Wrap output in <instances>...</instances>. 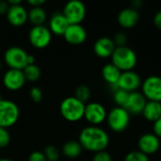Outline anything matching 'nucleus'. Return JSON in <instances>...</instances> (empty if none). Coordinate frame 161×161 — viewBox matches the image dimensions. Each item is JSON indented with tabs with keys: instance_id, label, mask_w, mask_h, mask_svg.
Segmentation results:
<instances>
[{
	"instance_id": "obj_1",
	"label": "nucleus",
	"mask_w": 161,
	"mask_h": 161,
	"mask_svg": "<svg viewBox=\"0 0 161 161\" xmlns=\"http://www.w3.org/2000/svg\"><path fill=\"white\" fill-rule=\"evenodd\" d=\"M78 142L83 149L95 154L106 151L109 144V136L103 128L89 125L81 130Z\"/></svg>"
},
{
	"instance_id": "obj_2",
	"label": "nucleus",
	"mask_w": 161,
	"mask_h": 161,
	"mask_svg": "<svg viewBox=\"0 0 161 161\" xmlns=\"http://www.w3.org/2000/svg\"><path fill=\"white\" fill-rule=\"evenodd\" d=\"M111 63L121 72L133 71L138 63V56L136 52L127 45L116 47L111 56Z\"/></svg>"
},
{
	"instance_id": "obj_3",
	"label": "nucleus",
	"mask_w": 161,
	"mask_h": 161,
	"mask_svg": "<svg viewBox=\"0 0 161 161\" xmlns=\"http://www.w3.org/2000/svg\"><path fill=\"white\" fill-rule=\"evenodd\" d=\"M85 106L86 104H84L75 96H69L61 101L59 110L65 120L75 123L84 118Z\"/></svg>"
},
{
	"instance_id": "obj_4",
	"label": "nucleus",
	"mask_w": 161,
	"mask_h": 161,
	"mask_svg": "<svg viewBox=\"0 0 161 161\" xmlns=\"http://www.w3.org/2000/svg\"><path fill=\"white\" fill-rule=\"evenodd\" d=\"M130 116L131 115L125 108L115 107L108 113L106 121L110 130L121 133L127 129L130 124Z\"/></svg>"
},
{
	"instance_id": "obj_5",
	"label": "nucleus",
	"mask_w": 161,
	"mask_h": 161,
	"mask_svg": "<svg viewBox=\"0 0 161 161\" xmlns=\"http://www.w3.org/2000/svg\"><path fill=\"white\" fill-rule=\"evenodd\" d=\"M20 115V110L16 103L8 99L0 100V127L8 128L14 125Z\"/></svg>"
},
{
	"instance_id": "obj_6",
	"label": "nucleus",
	"mask_w": 161,
	"mask_h": 161,
	"mask_svg": "<svg viewBox=\"0 0 161 161\" xmlns=\"http://www.w3.org/2000/svg\"><path fill=\"white\" fill-rule=\"evenodd\" d=\"M28 54L19 46H11L4 53V61L9 69L24 70L27 65Z\"/></svg>"
},
{
	"instance_id": "obj_7",
	"label": "nucleus",
	"mask_w": 161,
	"mask_h": 161,
	"mask_svg": "<svg viewBox=\"0 0 161 161\" xmlns=\"http://www.w3.org/2000/svg\"><path fill=\"white\" fill-rule=\"evenodd\" d=\"M62 13L70 25H78L85 19L87 9L82 1L71 0L65 4Z\"/></svg>"
},
{
	"instance_id": "obj_8",
	"label": "nucleus",
	"mask_w": 161,
	"mask_h": 161,
	"mask_svg": "<svg viewBox=\"0 0 161 161\" xmlns=\"http://www.w3.org/2000/svg\"><path fill=\"white\" fill-rule=\"evenodd\" d=\"M28 40L31 45L37 49L47 47L52 41V33L48 26L34 25L28 33Z\"/></svg>"
},
{
	"instance_id": "obj_9",
	"label": "nucleus",
	"mask_w": 161,
	"mask_h": 161,
	"mask_svg": "<svg viewBox=\"0 0 161 161\" xmlns=\"http://www.w3.org/2000/svg\"><path fill=\"white\" fill-rule=\"evenodd\" d=\"M142 93L147 101L161 103V77L150 75L142 83Z\"/></svg>"
},
{
	"instance_id": "obj_10",
	"label": "nucleus",
	"mask_w": 161,
	"mask_h": 161,
	"mask_svg": "<svg viewBox=\"0 0 161 161\" xmlns=\"http://www.w3.org/2000/svg\"><path fill=\"white\" fill-rule=\"evenodd\" d=\"M107 116L105 107L98 102H91L85 106L84 118L91 125L98 126L107 120Z\"/></svg>"
},
{
	"instance_id": "obj_11",
	"label": "nucleus",
	"mask_w": 161,
	"mask_h": 161,
	"mask_svg": "<svg viewBox=\"0 0 161 161\" xmlns=\"http://www.w3.org/2000/svg\"><path fill=\"white\" fill-rule=\"evenodd\" d=\"M142 78L138 73L135 71H127L122 72L116 87L117 89L124 90L130 93L133 92H138V90L142 87Z\"/></svg>"
},
{
	"instance_id": "obj_12",
	"label": "nucleus",
	"mask_w": 161,
	"mask_h": 161,
	"mask_svg": "<svg viewBox=\"0 0 161 161\" xmlns=\"http://www.w3.org/2000/svg\"><path fill=\"white\" fill-rule=\"evenodd\" d=\"M139 151L146 156L157 154L160 149V139L154 133L142 134L138 141Z\"/></svg>"
},
{
	"instance_id": "obj_13",
	"label": "nucleus",
	"mask_w": 161,
	"mask_h": 161,
	"mask_svg": "<svg viewBox=\"0 0 161 161\" xmlns=\"http://www.w3.org/2000/svg\"><path fill=\"white\" fill-rule=\"evenodd\" d=\"M3 85L9 91H18L25 84V77L22 70L8 69L3 75Z\"/></svg>"
},
{
	"instance_id": "obj_14",
	"label": "nucleus",
	"mask_w": 161,
	"mask_h": 161,
	"mask_svg": "<svg viewBox=\"0 0 161 161\" xmlns=\"http://www.w3.org/2000/svg\"><path fill=\"white\" fill-rule=\"evenodd\" d=\"M87 30L81 25H69L65 33L63 34L64 40L73 45H79L87 40Z\"/></svg>"
},
{
	"instance_id": "obj_15",
	"label": "nucleus",
	"mask_w": 161,
	"mask_h": 161,
	"mask_svg": "<svg viewBox=\"0 0 161 161\" xmlns=\"http://www.w3.org/2000/svg\"><path fill=\"white\" fill-rule=\"evenodd\" d=\"M6 15L8 23L14 26L24 25L28 20V11L22 4L9 6Z\"/></svg>"
},
{
	"instance_id": "obj_16",
	"label": "nucleus",
	"mask_w": 161,
	"mask_h": 161,
	"mask_svg": "<svg viewBox=\"0 0 161 161\" xmlns=\"http://www.w3.org/2000/svg\"><path fill=\"white\" fill-rule=\"evenodd\" d=\"M147 103V99L140 92H133L129 93V97L125 108L130 115H140L142 113L143 108Z\"/></svg>"
},
{
	"instance_id": "obj_17",
	"label": "nucleus",
	"mask_w": 161,
	"mask_h": 161,
	"mask_svg": "<svg viewBox=\"0 0 161 161\" xmlns=\"http://www.w3.org/2000/svg\"><path fill=\"white\" fill-rule=\"evenodd\" d=\"M117 21L121 27L129 29L138 25L140 21V13L133 8H126L118 13Z\"/></svg>"
},
{
	"instance_id": "obj_18",
	"label": "nucleus",
	"mask_w": 161,
	"mask_h": 161,
	"mask_svg": "<svg viewBox=\"0 0 161 161\" xmlns=\"http://www.w3.org/2000/svg\"><path fill=\"white\" fill-rule=\"evenodd\" d=\"M116 45L111 38L102 37L99 38L93 44V52L94 54L101 58H111Z\"/></svg>"
},
{
	"instance_id": "obj_19",
	"label": "nucleus",
	"mask_w": 161,
	"mask_h": 161,
	"mask_svg": "<svg viewBox=\"0 0 161 161\" xmlns=\"http://www.w3.org/2000/svg\"><path fill=\"white\" fill-rule=\"evenodd\" d=\"M69 23L67 21V19L65 18V16L63 15L62 12H55L52 14L50 20H49V29L51 31V33L55 34V35H62L65 33L66 29L69 26Z\"/></svg>"
},
{
	"instance_id": "obj_20",
	"label": "nucleus",
	"mask_w": 161,
	"mask_h": 161,
	"mask_svg": "<svg viewBox=\"0 0 161 161\" xmlns=\"http://www.w3.org/2000/svg\"><path fill=\"white\" fill-rule=\"evenodd\" d=\"M102 77L103 79L109 84L111 87L114 88V91L117 89L116 85L119 81V78L121 76L122 72L112 63H108L106 65H104V67L102 68Z\"/></svg>"
},
{
	"instance_id": "obj_21",
	"label": "nucleus",
	"mask_w": 161,
	"mask_h": 161,
	"mask_svg": "<svg viewBox=\"0 0 161 161\" xmlns=\"http://www.w3.org/2000/svg\"><path fill=\"white\" fill-rule=\"evenodd\" d=\"M142 115L146 121L154 124L161 118V103L147 101Z\"/></svg>"
},
{
	"instance_id": "obj_22",
	"label": "nucleus",
	"mask_w": 161,
	"mask_h": 161,
	"mask_svg": "<svg viewBox=\"0 0 161 161\" xmlns=\"http://www.w3.org/2000/svg\"><path fill=\"white\" fill-rule=\"evenodd\" d=\"M82 151L83 148L78 141H68L62 146L63 155L70 159L78 158L81 155Z\"/></svg>"
},
{
	"instance_id": "obj_23",
	"label": "nucleus",
	"mask_w": 161,
	"mask_h": 161,
	"mask_svg": "<svg viewBox=\"0 0 161 161\" xmlns=\"http://www.w3.org/2000/svg\"><path fill=\"white\" fill-rule=\"evenodd\" d=\"M47 13L42 7H31L28 10V21L34 25H42L46 21Z\"/></svg>"
},
{
	"instance_id": "obj_24",
	"label": "nucleus",
	"mask_w": 161,
	"mask_h": 161,
	"mask_svg": "<svg viewBox=\"0 0 161 161\" xmlns=\"http://www.w3.org/2000/svg\"><path fill=\"white\" fill-rule=\"evenodd\" d=\"M23 73L26 81L35 82L41 77V70L36 64L26 65L25 68L23 70Z\"/></svg>"
},
{
	"instance_id": "obj_25",
	"label": "nucleus",
	"mask_w": 161,
	"mask_h": 161,
	"mask_svg": "<svg viewBox=\"0 0 161 161\" xmlns=\"http://www.w3.org/2000/svg\"><path fill=\"white\" fill-rule=\"evenodd\" d=\"M128 97H129V92L124 90L116 89L113 92V101L117 105V107L125 108L127 103Z\"/></svg>"
},
{
	"instance_id": "obj_26",
	"label": "nucleus",
	"mask_w": 161,
	"mask_h": 161,
	"mask_svg": "<svg viewBox=\"0 0 161 161\" xmlns=\"http://www.w3.org/2000/svg\"><path fill=\"white\" fill-rule=\"evenodd\" d=\"M91 95H92L91 89L86 85H80L75 91V97L80 100L81 102H83L84 104L90 100Z\"/></svg>"
},
{
	"instance_id": "obj_27",
	"label": "nucleus",
	"mask_w": 161,
	"mask_h": 161,
	"mask_svg": "<svg viewBox=\"0 0 161 161\" xmlns=\"http://www.w3.org/2000/svg\"><path fill=\"white\" fill-rule=\"evenodd\" d=\"M43 154L47 161H58L59 160V151L54 145H48L44 148Z\"/></svg>"
},
{
	"instance_id": "obj_28",
	"label": "nucleus",
	"mask_w": 161,
	"mask_h": 161,
	"mask_svg": "<svg viewBox=\"0 0 161 161\" xmlns=\"http://www.w3.org/2000/svg\"><path fill=\"white\" fill-rule=\"evenodd\" d=\"M124 161H150L149 157L144 155L143 153L137 151H131L125 157Z\"/></svg>"
},
{
	"instance_id": "obj_29",
	"label": "nucleus",
	"mask_w": 161,
	"mask_h": 161,
	"mask_svg": "<svg viewBox=\"0 0 161 161\" xmlns=\"http://www.w3.org/2000/svg\"><path fill=\"white\" fill-rule=\"evenodd\" d=\"M113 42L116 45V47H121V46H125L127 43V36L124 32H118L114 35L113 37Z\"/></svg>"
},
{
	"instance_id": "obj_30",
	"label": "nucleus",
	"mask_w": 161,
	"mask_h": 161,
	"mask_svg": "<svg viewBox=\"0 0 161 161\" xmlns=\"http://www.w3.org/2000/svg\"><path fill=\"white\" fill-rule=\"evenodd\" d=\"M10 135L8 129L0 127V148H4L9 144Z\"/></svg>"
},
{
	"instance_id": "obj_31",
	"label": "nucleus",
	"mask_w": 161,
	"mask_h": 161,
	"mask_svg": "<svg viewBox=\"0 0 161 161\" xmlns=\"http://www.w3.org/2000/svg\"><path fill=\"white\" fill-rule=\"evenodd\" d=\"M29 95H30V98L34 102L38 103V102H41L42 98V92L39 87H32L29 91Z\"/></svg>"
},
{
	"instance_id": "obj_32",
	"label": "nucleus",
	"mask_w": 161,
	"mask_h": 161,
	"mask_svg": "<svg viewBox=\"0 0 161 161\" xmlns=\"http://www.w3.org/2000/svg\"><path fill=\"white\" fill-rule=\"evenodd\" d=\"M92 161H112L111 155L107 151H101L95 153L92 157Z\"/></svg>"
},
{
	"instance_id": "obj_33",
	"label": "nucleus",
	"mask_w": 161,
	"mask_h": 161,
	"mask_svg": "<svg viewBox=\"0 0 161 161\" xmlns=\"http://www.w3.org/2000/svg\"><path fill=\"white\" fill-rule=\"evenodd\" d=\"M27 161H47V159H46L43 152L34 151L29 155Z\"/></svg>"
},
{
	"instance_id": "obj_34",
	"label": "nucleus",
	"mask_w": 161,
	"mask_h": 161,
	"mask_svg": "<svg viewBox=\"0 0 161 161\" xmlns=\"http://www.w3.org/2000/svg\"><path fill=\"white\" fill-rule=\"evenodd\" d=\"M153 133L161 140V118L153 124Z\"/></svg>"
},
{
	"instance_id": "obj_35",
	"label": "nucleus",
	"mask_w": 161,
	"mask_h": 161,
	"mask_svg": "<svg viewBox=\"0 0 161 161\" xmlns=\"http://www.w3.org/2000/svg\"><path fill=\"white\" fill-rule=\"evenodd\" d=\"M153 23L155 25V26L161 31V10L158 11L153 18Z\"/></svg>"
},
{
	"instance_id": "obj_36",
	"label": "nucleus",
	"mask_w": 161,
	"mask_h": 161,
	"mask_svg": "<svg viewBox=\"0 0 161 161\" xmlns=\"http://www.w3.org/2000/svg\"><path fill=\"white\" fill-rule=\"evenodd\" d=\"M8 8H9V5L8 1L0 0V14H7Z\"/></svg>"
},
{
	"instance_id": "obj_37",
	"label": "nucleus",
	"mask_w": 161,
	"mask_h": 161,
	"mask_svg": "<svg viewBox=\"0 0 161 161\" xmlns=\"http://www.w3.org/2000/svg\"><path fill=\"white\" fill-rule=\"evenodd\" d=\"M27 3L31 7H42V5L45 4V0H28Z\"/></svg>"
},
{
	"instance_id": "obj_38",
	"label": "nucleus",
	"mask_w": 161,
	"mask_h": 161,
	"mask_svg": "<svg viewBox=\"0 0 161 161\" xmlns=\"http://www.w3.org/2000/svg\"><path fill=\"white\" fill-rule=\"evenodd\" d=\"M142 6V2L141 0H136L132 2V8L136 10H138V8H141Z\"/></svg>"
},
{
	"instance_id": "obj_39",
	"label": "nucleus",
	"mask_w": 161,
	"mask_h": 161,
	"mask_svg": "<svg viewBox=\"0 0 161 161\" xmlns=\"http://www.w3.org/2000/svg\"><path fill=\"white\" fill-rule=\"evenodd\" d=\"M8 3L9 6H15V5L22 4V1L21 0H8Z\"/></svg>"
},
{
	"instance_id": "obj_40",
	"label": "nucleus",
	"mask_w": 161,
	"mask_h": 161,
	"mask_svg": "<svg viewBox=\"0 0 161 161\" xmlns=\"http://www.w3.org/2000/svg\"><path fill=\"white\" fill-rule=\"evenodd\" d=\"M30 64H35V58L32 55H28L27 57V65H30Z\"/></svg>"
},
{
	"instance_id": "obj_41",
	"label": "nucleus",
	"mask_w": 161,
	"mask_h": 161,
	"mask_svg": "<svg viewBox=\"0 0 161 161\" xmlns=\"http://www.w3.org/2000/svg\"><path fill=\"white\" fill-rule=\"evenodd\" d=\"M0 161H13L12 159L9 158H0Z\"/></svg>"
},
{
	"instance_id": "obj_42",
	"label": "nucleus",
	"mask_w": 161,
	"mask_h": 161,
	"mask_svg": "<svg viewBox=\"0 0 161 161\" xmlns=\"http://www.w3.org/2000/svg\"><path fill=\"white\" fill-rule=\"evenodd\" d=\"M2 66H3V65H2V62H1V61H0V70H1V69H2Z\"/></svg>"
},
{
	"instance_id": "obj_43",
	"label": "nucleus",
	"mask_w": 161,
	"mask_h": 161,
	"mask_svg": "<svg viewBox=\"0 0 161 161\" xmlns=\"http://www.w3.org/2000/svg\"><path fill=\"white\" fill-rule=\"evenodd\" d=\"M2 99V96H1V94H0V100Z\"/></svg>"
},
{
	"instance_id": "obj_44",
	"label": "nucleus",
	"mask_w": 161,
	"mask_h": 161,
	"mask_svg": "<svg viewBox=\"0 0 161 161\" xmlns=\"http://www.w3.org/2000/svg\"><path fill=\"white\" fill-rule=\"evenodd\" d=\"M58 161H61V160H58Z\"/></svg>"
}]
</instances>
